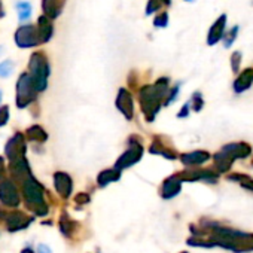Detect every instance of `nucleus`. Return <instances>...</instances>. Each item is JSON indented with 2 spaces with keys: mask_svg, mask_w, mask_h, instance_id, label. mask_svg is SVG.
Here are the masks:
<instances>
[{
  "mask_svg": "<svg viewBox=\"0 0 253 253\" xmlns=\"http://www.w3.org/2000/svg\"><path fill=\"white\" fill-rule=\"evenodd\" d=\"M167 24H169V14H167V12L160 14V15L155 18V21H154V26H155V27H166Z\"/></svg>",
  "mask_w": 253,
  "mask_h": 253,
  "instance_id": "nucleus-18",
  "label": "nucleus"
},
{
  "mask_svg": "<svg viewBox=\"0 0 253 253\" xmlns=\"http://www.w3.org/2000/svg\"><path fill=\"white\" fill-rule=\"evenodd\" d=\"M0 101H2V91H0Z\"/></svg>",
  "mask_w": 253,
  "mask_h": 253,
  "instance_id": "nucleus-26",
  "label": "nucleus"
},
{
  "mask_svg": "<svg viewBox=\"0 0 253 253\" xmlns=\"http://www.w3.org/2000/svg\"><path fill=\"white\" fill-rule=\"evenodd\" d=\"M237 33H238V26H234V27L228 32V35L225 36V46H226V48L232 45V42H234Z\"/></svg>",
  "mask_w": 253,
  "mask_h": 253,
  "instance_id": "nucleus-16",
  "label": "nucleus"
},
{
  "mask_svg": "<svg viewBox=\"0 0 253 253\" xmlns=\"http://www.w3.org/2000/svg\"><path fill=\"white\" fill-rule=\"evenodd\" d=\"M36 88L33 85L32 76L29 73H21L17 81V106L20 109L27 107L36 98Z\"/></svg>",
  "mask_w": 253,
  "mask_h": 253,
  "instance_id": "nucleus-3",
  "label": "nucleus"
},
{
  "mask_svg": "<svg viewBox=\"0 0 253 253\" xmlns=\"http://www.w3.org/2000/svg\"><path fill=\"white\" fill-rule=\"evenodd\" d=\"M76 201L81 204V203H86L88 201V195H85V194H81V195H78L76 197Z\"/></svg>",
  "mask_w": 253,
  "mask_h": 253,
  "instance_id": "nucleus-22",
  "label": "nucleus"
},
{
  "mask_svg": "<svg viewBox=\"0 0 253 253\" xmlns=\"http://www.w3.org/2000/svg\"><path fill=\"white\" fill-rule=\"evenodd\" d=\"M49 63L45 52H35L29 60V75L32 76L33 85L38 92L43 91L48 85L49 78Z\"/></svg>",
  "mask_w": 253,
  "mask_h": 253,
  "instance_id": "nucleus-2",
  "label": "nucleus"
},
{
  "mask_svg": "<svg viewBox=\"0 0 253 253\" xmlns=\"http://www.w3.org/2000/svg\"><path fill=\"white\" fill-rule=\"evenodd\" d=\"M8 121H9V107L2 106V107H0V126L6 125Z\"/></svg>",
  "mask_w": 253,
  "mask_h": 253,
  "instance_id": "nucleus-17",
  "label": "nucleus"
},
{
  "mask_svg": "<svg viewBox=\"0 0 253 253\" xmlns=\"http://www.w3.org/2000/svg\"><path fill=\"white\" fill-rule=\"evenodd\" d=\"M21 253H33V250H32V249H24Z\"/></svg>",
  "mask_w": 253,
  "mask_h": 253,
  "instance_id": "nucleus-25",
  "label": "nucleus"
},
{
  "mask_svg": "<svg viewBox=\"0 0 253 253\" xmlns=\"http://www.w3.org/2000/svg\"><path fill=\"white\" fill-rule=\"evenodd\" d=\"M3 173H5V160L0 157V179H2Z\"/></svg>",
  "mask_w": 253,
  "mask_h": 253,
  "instance_id": "nucleus-23",
  "label": "nucleus"
},
{
  "mask_svg": "<svg viewBox=\"0 0 253 253\" xmlns=\"http://www.w3.org/2000/svg\"><path fill=\"white\" fill-rule=\"evenodd\" d=\"M241 61V54L240 52H235L234 55H232V69L234 70H237L238 69V63Z\"/></svg>",
  "mask_w": 253,
  "mask_h": 253,
  "instance_id": "nucleus-20",
  "label": "nucleus"
},
{
  "mask_svg": "<svg viewBox=\"0 0 253 253\" xmlns=\"http://www.w3.org/2000/svg\"><path fill=\"white\" fill-rule=\"evenodd\" d=\"M5 152L9 158L11 163L20 161L23 158H26V142H24V136L17 133L5 146Z\"/></svg>",
  "mask_w": 253,
  "mask_h": 253,
  "instance_id": "nucleus-5",
  "label": "nucleus"
},
{
  "mask_svg": "<svg viewBox=\"0 0 253 253\" xmlns=\"http://www.w3.org/2000/svg\"><path fill=\"white\" fill-rule=\"evenodd\" d=\"M38 30H39V36H41V43H46L51 41L52 35H54V26H52V20H49L48 17L42 15L38 21Z\"/></svg>",
  "mask_w": 253,
  "mask_h": 253,
  "instance_id": "nucleus-10",
  "label": "nucleus"
},
{
  "mask_svg": "<svg viewBox=\"0 0 253 253\" xmlns=\"http://www.w3.org/2000/svg\"><path fill=\"white\" fill-rule=\"evenodd\" d=\"M33 222V217L26 216L23 211H12L6 216V226L11 232L27 228Z\"/></svg>",
  "mask_w": 253,
  "mask_h": 253,
  "instance_id": "nucleus-7",
  "label": "nucleus"
},
{
  "mask_svg": "<svg viewBox=\"0 0 253 253\" xmlns=\"http://www.w3.org/2000/svg\"><path fill=\"white\" fill-rule=\"evenodd\" d=\"M5 15H6V12H5V8H3V2L0 0V20H2Z\"/></svg>",
  "mask_w": 253,
  "mask_h": 253,
  "instance_id": "nucleus-24",
  "label": "nucleus"
},
{
  "mask_svg": "<svg viewBox=\"0 0 253 253\" xmlns=\"http://www.w3.org/2000/svg\"><path fill=\"white\" fill-rule=\"evenodd\" d=\"M15 43L20 48H32V46L42 45L38 26L24 24V26L18 27V30L15 32Z\"/></svg>",
  "mask_w": 253,
  "mask_h": 253,
  "instance_id": "nucleus-4",
  "label": "nucleus"
},
{
  "mask_svg": "<svg viewBox=\"0 0 253 253\" xmlns=\"http://www.w3.org/2000/svg\"><path fill=\"white\" fill-rule=\"evenodd\" d=\"M14 72V63L12 61H3L0 63V78H8Z\"/></svg>",
  "mask_w": 253,
  "mask_h": 253,
  "instance_id": "nucleus-15",
  "label": "nucleus"
},
{
  "mask_svg": "<svg viewBox=\"0 0 253 253\" xmlns=\"http://www.w3.org/2000/svg\"><path fill=\"white\" fill-rule=\"evenodd\" d=\"M32 15V5L27 3V2H20L18 3V17L21 21H26L29 20Z\"/></svg>",
  "mask_w": 253,
  "mask_h": 253,
  "instance_id": "nucleus-14",
  "label": "nucleus"
},
{
  "mask_svg": "<svg viewBox=\"0 0 253 253\" xmlns=\"http://www.w3.org/2000/svg\"><path fill=\"white\" fill-rule=\"evenodd\" d=\"M0 201L8 207H17L20 206V194L12 180H3L0 183Z\"/></svg>",
  "mask_w": 253,
  "mask_h": 253,
  "instance_id": "nucleus-6",
  "label": "nucleus"
},
{
  "mask_svg": "<svg viewBox=\"0 0 253 253\" xmlns=\"http://www.w3.org/2000/svg\"><path fill=\"white\" fill-rule=\"evenodd\" d=\"M27 136H29L30 140H35V142H39V143H42V142H45L48 139V134L45 133V130L42 128V126H39V125L30 126V128L27 130Z\"/></svg>",
  "mask_w": 253,
  "mask_h": 253,
  "instance_id": "nucleus-12",
  "label": "nucleus"
},
{
  "mask_svg": "<svg viewBox=\"0 0 253 253\" xmlns=\"http://www.w3.org/2000/svg\"><path fill=\"white\" fill-rule=\"evenodd\" d=\"M225 24H226V15H220L219 20H216V23L210 29L209 39H207L209 45H214V43H217L222 39L223 32H225Z\"/></svg>",
  "mask_w": 253,
  "mask_h": 253,
  "instance_id": "nucleus-11",
  "label": "nucleus"
},
{
  "mask_svg": "<svg viewBox=\"0 0 253 253\" xmlns=\"http://www.w3.org/2000/svg\"><path fill=\"white\" fill-rule=\"evenodd\" d=\"M23 192L27 207L38 216H45L48 213V206L43 201V186L33 177H27L23 182Z\"/></svg>",
  "mask_w": 253,
  "mask_h": 253,
  "instance_id": "nucleus-1",
  "label": "nucleus"
},
{
  "mask_svg": "<svg viewBox=\"0 0 253 253\" xmlns=\"http://www.w3.org/2000/svg\"><path fill=\"white\" fill-rule=\"evenodd\" d=\"M252 81H253V72H252L250 69H247V70H244V72L241 73V76L237 79V82H235V89H237V91H243V89L249 88L250 84H252Z\"/></svg>",
  "mask_w": 253,
  "mask_h": 253,
  "instance_id": "nucleus-13",
  "label": "nucleus"
},
{
  "mask_svg": "<svg viewBox=\"0 0 253 253\" xmlns=\"http://www.w3.org/2000/svg\"><path fill=\"white\" fill-rule=\"evenodd\" d=\"M163 5V0H149L148 3V9H146V14H154L155 11L160 9V6Z\"/></svg>",
  "mask_w": 253,
  "mask_h": 253,
  "instance_id": "nucleus-19",
  "label": "nucleus"
},
{
  "mask_svg": "<svg viewBox=\"0 0 253 253\" xmlns=\"http://www.w3.org/2000/svg\"><path fill=\"white\" fill-rule=\"evenodd\" d=\"M66 0H42V11L43 15L49 20H55L61 15Z\"/></svg>",
  "mask_w": 253,
  "mask_h": 253,
  "instance_id": "nucleus-8",
  "label": "nucleus"
},
{
  "mask_svg": "<svg viewBox=\"0 0 253 253\" xmlns=\"http://www.w3.org/2000/svg\"><path fill=\"white\" fill-rule=\"evenodd\" d=\"M54 185H55L57 192L63 198H67L70 195V192H72V180L66 173H61V171L55 173L54 174Z\"/></svg>",
  "mask_w": 253,
  "mask_h": 253,
  "instance_id": "nucleus-9",
  "label": "nucleus"
},
{
  "mask_svg": "<svg viewBox=\"0 0 253 253\" xmlns=\"http://www.w3.org/2000/svg\"><path fill=\"white\" fill-rule=\"evenodd\" d=\"M38 253H52V252L46 244H39L38 246Z\"/></svg>",
  "mask_w": 253,
  "mask_h": 253,
  "instance_id": "nucleus-21",
  "label": "nucleus"
}]
</instances>
